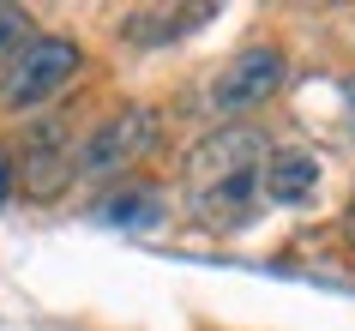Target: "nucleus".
Here are the masks:
<instances>
[{"label":"nucleus","instance_id":"nucleus-12","mask_svg":"<svg viewBox=\"0 0 355 331\" xmlns=\"http://www.w3.org/2000/svg\"><path fill=\"white\" fill-rule=\"evenodd\" d=\"M349 133H355V85H349Z\"/></svg>","mask_w":355,"mask_h":331},{"label":"nucleus","instance_id":"nucleus-5","mask_svg":"<svg viewBox=\"0 0 355 331\" xmlns=\"http://www.w3.org/2000/svg\"><path fill=\"white\" fill-rule=\"evenodd\" d=\"M12 169H19V187H24V199H60L67 187H73L78 175V145H73V133L60 127V121H37V127L24 133V145H12Z\"/></svg>","mask_w":355,"mask_h":331},{"label":"nucleus","instance_id":"nucleus-10","mask_svg":"<svg viewBox=\"0 0 355 331\" xmlns=\"http://www.w3.org/2000/svg\"><path fill=\"white\" fill-rule=\"evenodd\" d=\"M19 193V169H12V145H0V205Z\"/></svg>","mask_w":355,"mask_h":331},{"label":"nucleus","instance_id":"nucleus-4","mask_svg":"<svg viewBox=\"0 0 355 331\" xmlns=\"http://www.w3.org/2000/svg\"><path fill=\"white\" fill-rule=\"evenodd\" d=\"M283 78H289V55H283L277 42H247L241 55H229V67L211 78L205 109L223 114V127H229V121L265 109V103L283 91Z\"/></svg>","mask_w":355,"mask_h":331},{"label":"nucleus","instance_id":"nucleus-8","mask_svg":"<svg viewBox=\"0 0 355 331\" xmlns=\"http://www.w3.org/2000/svg\"><path fill=\"white\" fill-rule=\"evenodd\" d=\"M199 19H205V6H187V12H132V19L121 24V37H127V42H150V49H157V42H175L181 31H193Z\"/></svg>","mask_w":355,"mask_h":331},{"label":"nucleus","instance_id":"nucleus-3","mask_svg":"<svg viewBox=\"0 0 355 331\" xmlns=\"http://www.w3.org/2000/svg\"><path fill=\"white\" fill-rule=\"evenodd\" d=\"M78 67H85V49H78L73 37H49V31H37L19 55L6 60V73H0V103H6L12 114L42 109L49 96H60L67 85H73Z\"/></svg>","mask_w":355,"mask_h":331},{"label":"nucleus","instance_id":"nucleus-6","mask_svg":"<svg viewBox=\"0 0 355 331\" xmlns=\"http://www.w3.org/2000/svg\"><path fill=\"white\" fill-rule=\"evenodd\" d=\"M319 193V157L301 145H283L265 157V199L277 205H313Z\"/></svg>","mask_w":355,"mask_h":331},{"label":"nucleus","instance_id":"nucleus-7","mask_svg":"<svg viewBox=\"0 0 355 331\" xmlns=\"http://www.w3.org/2000/svg\"><path fill=\"white\" fill-rule=\"evenodd\" d=\"M96 217H103V223H121V229H145V223L163 217V193L145 187V181H132V187H121V193H109V199L96 205Z\"/></svg>","mask_w":355,"mask_h":331},{"label":"nucleus","instance_id":"nucleus-11","mask_svg":"<svg viewBox=\"0 0 355 331\" xmlns=\"http://www.w3.org/2000/svg\"><path fill=\"white\" fill-rule=\"evenodd\" d=\"M343 235L355 241V187H349V199H343Z\"/></svg>","mask_w":355,"mask_h":331},{"label":"nucleus","instance_id":"nucleus-9","mask_svg":"<svg viewBox=\"0 0 355 331\" xmlns=\"http://www.w3.org/2000/svg\"><path fill=\"white\" fill-rule=\"evenodd\" d=\"M37 37V24H31V12H19V6H0V67L19 55L24 42Z\"/></svg>","mask_w":355,"mask_h":331},{"label":"nucleus","instance_id":"nucleus-1","mask_svg":"<svg viewBox=\"0 0 355 331\" xmlns=\"http://www.w3.org/2000/svg\"><path fill=\"white\" fill-rule=\"evenodd\" d=\"M265 145L259 127L229 121L187 151V211L205 229H241L265 205Z\"/></svg>","mask_w":355,"mask_h":331},{"label":"nucleus","instance_id":"nucleus-2","mask_svg":"<svg viewBox=\"0 0 355 331\" xmlns=\"http://www.w3.org/2000/svg\"><path fill=\"white\" fill-rule=\"evenodd\" d=\"M157 145H163V114L150 109V103H121L114 114H103V121L85 133V145H78V175L114 181V175H127L132 163H145Z\"/></svg>","mask_w":355,"mask_h":331}]
</instances>
